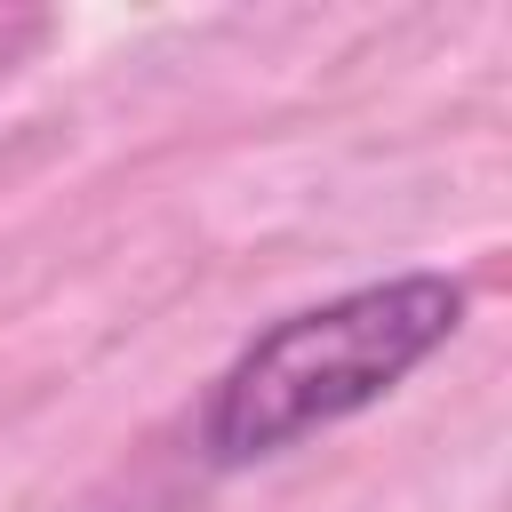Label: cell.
Returning a JSON list of instances; mask_svg holds the SVG:
<instances>
[{"label":"cell","instance_id":"1","mask_svg":"<svg viewBox=\"0 0 512 512\" xmlns=\"http://www.w3.org/2000/svg\"><path fill=\"white\" fill-rule=\"evenodd\" d=\"M464 328V280L448 272H392L304 304L256 328L200 400V456L208 464H264L296 440L352 424L384 392H400L448 336Z\"/></svg>","mask_w":512,"mask_h":512}]
</instances>
